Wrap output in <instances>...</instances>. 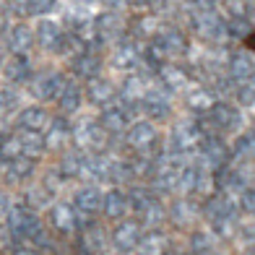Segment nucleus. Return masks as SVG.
I'll use <instances>...</instances> for the list:
<instances>
[{"label": "nucleus", "instance_id": "obj_25", "mask_svg": "<svg viewBox=\"0 0 255 255\" xmlns=\"http://www.w3.org/2000/svg\"><path fill=\"white\" fill-rule=\"evenodd\" d=\"M89 102L94 104V107L104 110V107H110V104L118 102V91H115V86L110 81L94 78V81H89Z\"/></svg>", "mask_w": 255, "mask_h": 255}, {"label": "nucleus", "instance_id": "obj_7", "mask_svg": "<svg viewBox=\"0 0 255 255\" xmlns=\"http://www.w3.org/2000/svg\"><path fill=\"white\" fill-rule=\"evenodd\" d=\"M193 29L198 31V37H203V39H208V42H222L224 37H229L227 21H224L222 16H216L214 10H195Z\"/></svg>", "mask_w": 255, "mask_h": 255}, {"label": "nucleus", "instance_id": "obj_16", "mask_svg": "<svg viewBox=\"0 0 255 255\" xmlns=\"http://www.w3.org/2000/svg\"><path fill=\"white\" fill-rule=\"evenodd\" d=\"M50 125V118L47 112H44L42 107H37V104H31V107H24L18 112L16 118V128L18 130H31V133H44Z\"/></svg>", "mask_w": 255, "mask_h": 255}, {"label": "nucleus", "instance_id": "obj_23", "mask_svg": "<svg viewBox=\"0 0 255 255\" xmlns=\"http://www.w3.org/2000/svg\"><path fill=\"white\" fill-rule=\"evenodd\" d=\"M94 31H97V39L99 44L102 42H112V39H120L123 34V21L118 13H112V10H107V13H102L94 18Z\"/></svg>", "mask_w": 255, "mask_h": 255}, {"label": "nucleus", "instance_id": "obj_4", "mask_svg": "<svg viewBox=\"0 0 255 255\" xmlns=\"http://www.w3.org/2000/svg\"><path fill=\"white\" fill-rule=\"evenodd\" d=\"M73 143L86 154H102L107 151V130L94 120L81 118L73 123Z\"/></svg>", "mask_w": 255, "mask_h": 255}, {"label": "nucleus", "instance_id": "obj_3", "mask_svg": "<svg viewBox=\"0 0 255 255\" xmlns=\"http://www.w3.org/2000/svg\"><path fill=\"white\" fill-rule=\"evenodd\" d=\"M5 222H8V235L13 242H34L42 235V224L37 219V211L29 208L26 203L10 206Z\"/></svg>", "mask_w": 255, "mask_h": 255}, {"label": "nucleus", "instance_id": "obj_46", "mask_svg": "<svg viewBox=\"0 0 255 255\" xmlns=\"http://www.w3.org/2000/svg\"><path fill=\"white\" fill-rule=\"evenodd\" d=\"M0 99H3V110H10L13 104L18 102V97H16V91H10V89H5V91H0Z\"/></svg>", "mask_w": 255, "mask_h": 255}, {"label": "nucleus", "instance_id": "obj_45", "mask_svg": "<svg viewBox=\"0 0 255 255\" xmlns=\"http://www.w3.org/2000/svg\"><path fill=\"white\" fill-rule=\"evenodd\" d=\"M10 255H39V250L31 245V242H13Z\"/></svg>", "mask_w": 255, "mask_h": 255}, {"label": "nucleus", "instance_id": "obj_41", "mask_svg": "<svg viewBox=\"0 0 255 255\" xmlns=\"http://www.w3.org/2000/svg\"><path fill=\"white\" fill-rule=\"evenodd\" d=\"M227 31H229V37H242V39H245L248 34L253 31L250 18H248V16H242V13H235V16L227 21Z\"/></svg>", "mask_w": 255, "mask_h": 255}, {"label": "nucleus", "instance_id": "obj_28", "mask_svg": "<svg viewBox=\"0 0 255 255\" xmlns=\"http://www.w3.org/2000/svg\"><path fill=\"white\" fill-rule=\"evenodd\" d=\"M102 211L110 219H125V214L130 211V206H128V193H123L120 188H112L110 193H104Z\"/></svg>", "mask_w": 255, "mask_h": 255}, {"label": "nucleus", "instance_id": "obj_21", "mask_svg": "<svg viewBox=\"0 0 255 255\" xmlns=\"http://www.w3.org/2000/svg\"><path fill=\"white\" fill-rule=\"evenodd\" d=\"M156 76H159V86L164 89L167 94H182L185 86H188V76H185V71L177 65H161L156 71Z\"/></svg>", "mask_w": 255, "mask_h": 255}, {"label": "nucleus", "instance_id": "obj_5", "mask_svg": "<svg viewBox=\"0 0 255 255\" xmlns=\"http://www.w3.org/2000/svg\"><path fill=\"white\" fill-rule=\"evenodd\" d=\"M50 224L57 232H65V235H71V232L78 235L86 227H91V219L86 214H81L73 203H55L50 208Z\"/></svg>", "mask_w": 255, "mask_h": 255}, {"label": "nucleus", "instance_id": "obj_39", "mask_svg": "<svg viewBox=\"0 0 255 255\" xmlns=\"http://www.w3.org/2000/svg\"><path fill=\"white\" fill-rule=\"evenodd\" d=\"M235 94H237V102L242 107H253L255 104V73L242 78L240 84H235Z\"/></svg>", "mask_w": 255, "mask_h": 255}, {"label": "nucleus", "instance_id": "obj_32", "mask_svg": "<svg viewBox=\"0 0 255 255\" xmlns=\"http://www.w3.org/2000/svg\"><path fill=\"white\" fill-rule=\"evenodd\" d=\"M185 102H188V107H190L195 115H206V112H211V107L216 104L214 91H211V89H203V86L190 89V91H188V97H185Z\"/></svg>", "mask_w": 255, "mask_h": 255}, {"label": "nucleus", "instance_id": "obj_10", "mask_svg": "<svg viewBox=\"0 0 255 255\" xmlns=\"http://www.w3.org/2000/svg\"><path fill=\"white\" fill-rule=\"evenodd\" d=\"M141 235H143V229H141L138 222H123V224H118V229L112 232V245H115V250H118L120 255H128V253H133L138 248Z\"/></svg>", "mask_w": 255, "mask_h": 255}, {"label": "nucleus", "instance_id": "obj_20", "mask_svg": "<svg viewBox=\"0 0 255 255\" xmlns=\"http://www.w3.org/2000/svg\"><path fill=\"white\" fill-rule=\"evenodd\" d=\"M68 141H73V123L65 118H55L44 130V143L47 148H63Z\"/></svg>", "mask_w": 255, "mask_h": 255}, {"label": "nucleus", "instance_id": "obj_30", "mask_svg": "<svg viewBox=\"0 0 255 255\" xmlns=\"http://www.w3.org/2000/svg\"><path fill=\"white\" fill-rule=\"evenodd\" d=\"M3 172H5V177L10 182H21V180H29L34 175V159L31 156H16V159H10L3 164Z\"/></svg>", "mask_w": 255, "mask_h": 255}, {"label": "nucleus", "instance_id": "obj_2", "mask_svg": "<svg viewBox=\"0 0 255 255\" xmlns=\"http://www.w3.org/2000/svg\"><path fill=\"white\" fill-rule=\"evenodd\" d=\"M201 138H203V133H201V128H198L195 120L177 123L175 128H172V133H169L164 156L169 161H180V164H185V161H190L195 154H198Z\"/></svg>", "mask_w": 255, "mask_h": 255}, {"label": "nucleus", "instance_id": "obj_52", "mask_svg": "<svg viewBox=\"0 0 255 255\" xmlns=\"http://www.w3.org/2000/svg\"><path fill=\"white\" fill-rule=\"evenodd\" d=\"M161 255H180V253H177V250H172V248H167V250L161 253Z\"/></svg>", "mask_w": 255, "mask_h": 255}, {"label": "nucleus", "instance_id": "obj_51", "mask_svg": "<svg viewBox=\"0 0 255 255\" xmlns=\"http://www.w3.org/2000/svg\"><path fill=\"white\" fill-rule=\"evenodd\" d=\"M248 18H250V21H255V3H253V5H250V10H248Z\"/></svg>", "mask_w": 255, "mask_h": 255}, {"label": "nucleus", "instance_id": "obj_48", "mask_svg": "<svg viewBox=\"0 0 255 255\" xmlns=\"http://www.w3.org/2000/svg\"><path fill=\"white\" fill-rule=\"evenodd\" d=\"M143 5H148V8H164L167 0H143Z\"/></svg>", "mask_w": 255, "mask_h": 255}, {"label": "nucleus", "instance_id": "obj_12", "mask_svg": "<svg viewBox=\"0 0 255 255\" xmlns=\"http://www.w3.org/2000/svg\"><path fill=\"white\" fill-rule=\"evenodd\" d=\"M128 146L133 148V151H151L156 146V128L151 123H133L128 128Z\"/></svg>", "mask_w": 255, "mask_h": 255}, {"label": "nucleus", "instance_id": "obj_8", "mask_svg": "<svg viewBox=\"0 0 255 255\" xmlns=\"http://www.w3.org/2000/svg\"><path fill=\"white\" fill-rule=\"evenodd\" d=\"M208 118H211L216 133H237L242 128V112L235 107V104H229L224 99L214 104L211 112H208Z\"/></svg>", "mask_w": 255, "mask_h": 255}, {"label": "nucleus", "instance_id": "obj_34", "mask_svg": "<svg viewBox=\"0 0 255 255\" xmlns=\"http://www.w3.org/2000/svg\"><path fill=\"white\" fill-rule=\"evenodd\" d=\"M138 255H161L167 250V240L161 232L151 229V232H146V235H141V242H138Z\"/></svg>", "mask_w": 255, "mask_h": 255}, {"label": "nucleus", "instance_id": "obj_1", "mask_svg": "<svg viewBox=\"0 0 255 255\" xmlns=\"http://www.w3.org/2000/svg\"><path fill=\"white\" fill-rule=\"evenodd\" d=\"M240 201L237 195L216 190L214 195H206L203 203V214L211 222V229L216 237H232L240 227Z\"/></svg>", "mask_w": 255, "mask_h": 255}, {"label": "nucleus", "instance_id": "obj_42", "mask_svg": "<svg viewBox=\"0 0 255 255\" xmlns=\"http://www.w3.org/2000/svg\"><path fill=\"white\" fill-rule=\"evenodd\" d=\"M141 222L138 224H146V227H156V224H161V219H164V208H161V203H156L154 208H148V211L143 214V216H138Z\"/></svg>", "mask_w": 255, "mask_h": 255}, {"label": "nucleus", "instance_id": "obj_22", "mask_svg": "<svg viewBox=\"0 0 255 255\" xmlns=\"http://www.w3.org/2000/svg\"><path fill=\"white\" fill-rule=\"evenodd\" d=\"M104 232L97 229L94 224L86 227L84 232H78V242H76V250L78 255H102L104 253Z\"/></svg>", "mask_w": 255, "mask_h": 255}, {"label": "nucleus", "instance_id": "obj_50", "mask_svg": "<svg viewBox=\"0 0 255 255\" xmlns=\"http://www.w3.org/2000/svg\"><path fill=\"white\" fill-rule=\"evenodd\" d=\"M5 245H8V232H5L3 227H0V250H3Z\"/></svg>", "mask_w": 255, "mask_h": 255}, {"label": "nucleus", "instance_id": "obj_49", "mask_svg": "<svg viewBox=\"0 0 255 255\" xmlns=\"http://www.w3.org/2000/svg\"><path fill=\"white\" fill-rule=\"evenodd\" d=\"M245 44H248V50H255V31H250L245 37Z\"/></svg>", "mask_w": 255, "mask_h": 255}, {"label": "nucleus", "instance_id": "obj_15", "mask_svg": "<svg viewBox=\"0 0 255 255\" xmlns=\"http://www.w3.org/2000/svg\"><path fill=\"white\" fill-rule=\"evenodd\" d=\"M86 161H89V154L76 148V151H68L63 159H60V167H57V175L63 180H81L86 177Z\"/></svg>", "mask_w": 255, "mask_h": 255}, {"label": "nucleus", "instance_id": "obj_11", "mask_svg": "<svg viewBox=\"0 0 255 255\" xmlns=\"http://www.w3.org/2000/svg\"><path fill=\"white\" fill-rule=\"evenodd\" d=\"M99 68H102V63H99V55L94 50H78L71 57V71L76 78L94 81V78H99Z\"/></svg>", "mask_w": 255, "mask_h": 255}, {"label": "nucleus", "instance_id": "obj_31", "mask_svg": "<svg viewBox=\"0 0 255 255\" xmlns=\"http://www.w3.org/2000/svg\"><path fill=\"white\" fill-rule=\"evenodd\" d=\"M31 42H34V31L29 26H24V24H16L8 31V50L13 55H26Z\"/></svg>", "mask_w": 255, "mask_h": 255}, {"label": "nucleus", "instance_id": "obj_47", "mask_svg": "<svg viewBox=\"0 0 255 255\" xmlns=\"http://www.w3.org/2000/svg\"><path fill=\"white\" fill-rule=\"evenodd\" d=\"M8 211H10V203H8V195L5 193H0V222L8 216Z\"/></svg>", "mask_w": 255, "mask_h": 255}, {"label": "nucleus", "instance_id": "obj_13", "mask_svg": "<svg viewBox=\"0 0 255 255\" xmlns=\"http://www.w3.org/2000/svg\"><path fill=\"white\" fill-rule=\"evenodd\" d=\"M63 84H65L63 73H52V71L42 73V76H37L31 81V94L37 99H42V102H52V99H57V94H60Z\"/></svg>", "mask_w": 255, "mask_h": 255}, {"label": "nucleus", "instance_id": "obj_6", "mask_svg": "<svg viewBox=\"0 0 255 255\" xmlns=\"http://www.w3.org/2000/svg\"><path fill=\"white\" fill-rule=\"evenodd\" d=\"M195 159H201L203 164L214 172V169H219V167L229 164L232 151H229V146L222 141V135H219V133H208V135L201 138V146H198V154H195Z\"/></svg>", "mask_w": 255, "mask_h": 255}, {"label": "nucleus", "instance_id": "obj_27", "mask_svg": "<svg viewBox=\"0 0 255 255\" xmlns=\"http://www.w3.org/2000/svg\"><path fill=\"white\" fill-rule=\"evenodd\" d=\"M81 102H84V91H81L76 78H65V84L57 94V104H60L63 112H78Z\"/></svg>", "mask_w": 255, "mask_h": 255}, {"label": "nucleus", "instance_id": "obj_19", "mask_svg": "<svg viewBox=\"0 0 255 255\" xmlns=\"http://www.w3.org/2000/svg\"><path fill=\"white\" fill-rule=\"evenodd\" d=\"M112 63H115V68H120V71H135V68L141 65V47H138L133 39H120Z\"/></svg>", "mask_w": 255, "mask_h": 255}, {"label": "nucleus", "instance_id": "obj_43", "mask_svg": "<svg viewBox=\"0 0 255 255\" xmlns=\"http://www.w3.org/2000/svg\"><path fill=\"white\" fill-rule=\"evenodd\" d=\"M237 201H240V208L242 211H248L255 216V185H250V188H245L240 195H237Z\"/></svg>", "mask_w": 255, "mask_h": 255}, {"label": "nucleus", "instance_id": "obj_29", "mask_svg": "<svg viewBox=\"0 0 255 255\" xmlns=\"http://www.w3.org/2000/svg\"><path fill=\"white\" fill-rule=\"evenodd\" d=\"M227 73L229 78L235 81V84H240L242 78H248L255 73V63H253V57L248 52H235L229 57V63H227Z\"/></svg>", "mask_w": 255, "mask_h": 255}, {"label": "nucleus", "instance_id": "obj_36", "mask_svg": "<svg viewBox=\"0 0 255 255\" xmlns=\"http://www.w3.org/2000/svg\"><path fill=\"white\" fill-rule=\"evenodd\" d=\"M18 141H21V148H24L26 156H39L44 148H47V143H44V133H31V130H18Z\"/></svg>", "mask_w": 255, "mask_h": 255}, {"label": "nucleus", "instance_id": "obj_14", "mask_svg": "<svg viewBox=\"0 0 255 255\" xmlns=\"http://www.w3.org/2000/svg\"><path fill=\"white\" fill-rule=\"evenodd\" d=\"M151 44L154 47L164 55V57H177V55H182L185 52V37L177 31V29H164V31H156L154 34V39H151Z\"/></svg>", "mask_w": 255, "mask_h": 255}, {"label": "nucleus", "instance_id": "obj_40", "mask_svg": "<svg viewBox=\"0 0 255 255\" xmlns=\"http://www.w3.org/2000/svg\"><path fill=\"white\" fill-rule=\"evenodd\" d=\"M55 5H57V0H24L21 10L26 16H44V13H52Z\"/></svg>", "mask_w": 255, "mask_h": 255}, {"label": "nucleus", "instance_id": "obj_18", "mask_svg": "<svg viewBox=\"0 0 255 255\" xmlns=\"http://www.w3.org/2000/svg\"><path fill=\"white\" fill-rule=\"evenodd\" d=\"M102 201H104V193H99L97 185H84V188H78L76 195H73V206L86 216L102 211Z\"/></svg>", "mask_w": 255, "mask_h": 255}, {"label": "nucleus", "instance_id": "obj_38", "mask_svg": "<svg viewBox=\"0 0 255 255\" xmlns=\"http://www.w3.org/2000/svg\"><path fill=\"white\" fill-rule=\"evenodd\" d=\"M16 156H24V148H21L18 135H3L0 138V167H3L5 161L16 159Z\"/></svg>", "mask_w": 255, "mask_h": 255}, {"label": "nucleus", "instance_id": "obj_35", "mask_svg": "<svg viewBox=\"0 0 255 255\" xmlns=\"http://www.w3.org/2000/svg\"><path fill=\"white\" fill-rule=\"evenodd\" d=\"M229 151H232V159H237V161L255 159V133H240Z\"/></svg>", "mask_w": 255, "mask_h": 255}, {"label": "nucleus", "instance_id": "obj_24", "mask_svg": "<svg viewBox=\"0 0 255 255\" xmlns=\"http://www.w3.org/2000/svg\"><path fill=\"white\" fill-rule=\"evenodd\" d=\"M159 203V195L154 188H146V185H135V188L128 193V206L130 211H135V216H143L148 208H154Z\"/></svg>", "mask_w": 255, "mask_h": 255}, {"label": "nucleus", "instance_id": "obj_17", "mask_svg": "<svg viewBox=\"0 0 255 255\" xmlns=\"http://www.w3.org/2000/svg\"><path fill=\"white\" fill-rule=\"evenodd\" d=\"M128 123H130V115L123 110V104H120V102H115V104H110V107H104V110H102L99 125H102L110 135L123 133L125 128H128Z\"/></svg>", "mask_w": 255, "mask_h": 255}, {"label": "nucleus", "instance_id": "obj_54", "mask_svg": "<svg viewBox=\"0 0 255 255\" xmlns=\"http://www.w3.org/2000/svg\"><path fill=\"white\" fill-rule=\"evenodd\" d=\"M248 255H255V248H253V250H250V253H248Z\"/></svg>", "mask_w": 255, "mask_h": 255}, {"label": "nucleus", "instance_id": "obj_55", "mask_svg": "<svg viewBox=\"0 0 255 255\" xmlns=\"http://www.w3.org/2000/svg\"><path fill=\"white\" fill-rule=\"evenodd\" d=\"M248 3H255V0H248Z\"/></svg>", "mask_w": 255, "mask_h": 255}, {"label": "nucleus", "instance_id": "obj_53", "mask_svg": "<svg viewBox=\"0 0 255 255\" xmlns=\"http://www.w3.org/2000/svg\"><path fill=\"white\" fill-rule=\"evenodd\" d=\"M0 112H3V99H0Z\"/></svg>", "mask_w": 255, "mask_h": 255}, {"label": "nucleus", "instance_id": "obj_9", "mask_svg": "<svg viewBox=\"0 0 255 255\" xmlns=\"http://www.w3.org/2000/svg\"><path fill=\"white\" fill-rule=\"evenodd\" d=\"M141 112L146 118H154V120H164L169 118L172 112V102H169V94L164 89H154L148 86L146 94L141 97Z\"/></svg>", "mask_w": 255, "mask_h": 255}, {"label": "nucleus", "instance_id": "obj_33", "mask_svg": "<svg viewBox=\"0 0 255 255\" xmlns=\"http://www.w3.org/2000/svg\"><path fill=\"white\" fill-rule=\"evenodd\" d=\"M190 250H193V255H216V250H219V237L214 235V232H208V229L193 232Z\"/></svg>", "mask_w": 255, "mask_h": 255}, {"label": "nucleus", "instance_id": "obj_56", "mask_svg": "<svg viewBox=\"0 0 255 255\" xmlns=\"http://www.w3.org/2000/svg\"><path fill=\"white\" fill-rule=\"evenodd\" d=\"M216 255H219V253H216Z\"/></svg>", "mask_w": 255, "mask_h": 255}, {"label": "nucleus", "instance_id": "obj_44", "mask_svg": "<svg viewBox=\"0 0 255 255\" xmlns=\"http://www.w3.org/2000/svg\"><path fill=\"white\" fill-rule=\"evenodd\" d=\"M237 235H240V242L248 248H255V222H245L242 227H237Z\"/></svg>", "mask_w": 255, "mask_h": 255}, {"label": "nucleus", "instance_id": "obj_26", "mask_svg": "<svg viewBox=\"0 0 255 255\" xmlns=\"http://www.w3.org/2000/svg\"><path fill=\"white\" fill-rule=\"evenodd\" d=\"M3 76H5L8 84H26L31 78V60L26 55H13L3 65Z\"/></svg>", "mask_w": 255, "mask_h": 255}, {"label": "nucleus", "instance_id": "obj_37", "mask_svg": "<svg viewBox=\"0 0 255 255\" xmlns=\"http://www.w3.org/2000/svg\"><path fill=\"white\" fill-rule=\"evenodd\" d=\"M169 219H172L175 224H190L193 219H195V206H193V201H188V198L175 201V206L169 208Z\"/></svg>", "mask_w": 255, "mask_h": 255}]
</instances>
